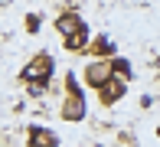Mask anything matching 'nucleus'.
<instances>
[{"mask_svg":"<svg viewBox=\"0 0 160 147\" xmlns=\"http://www.w3.org/2000/svg\"><path fill=\"white\" fill-rule=\"evenodd\" d=\"M108 79H114V72H111V59H95V62L85 69V85H92V88H101Z\"/></svg>","mask_w":160,"mask_h":147,"instance_id":"obj_3","label":"nucleus"},{"mask_svg":"<svg viewBox=\"0 0 160 147\" xmlns=\"http://www.w3.org/2000/svg\"><path fill=\"white\" fill-rule=\"evenodd\" d=\"M124 95H128V82H124V79H118V75L108 79V82L98 88V101H101V105H118Z\"/></svg>","mask_w":160,"mask_h":147,"instance_id":"obj_4","label":"nucleus"},{"mask_svg":"<svg viewBox=\"0 0 160 147\" xmlns=\"http://www.w3.org/2000/svg\"><path fill=\"white\" fill-rule=\"evenodd\" d=\"M26 29H30V33H36V29H39V17H36V13H30V17H26Z\"/></svg>","mask_w":160,"mask_h":147,"instance_id":"obj_9","label":"nucleus"},{"mask_svg":"<svg viewBox=\"0 0 160 147\" xmlns=\"http://www.w3.org/2000/svg\"><path fill=\"white\" fill-rule=\"evenodd\" d=\"M59 114H62V121H85V114H88L85 92L82 95H65V101L59 105Z\"/></svg>","mask_w":160,"mask_h":147,"instance_id":"obj_2","label":"nucleus"},{"mask_svg":"<svg viewBox=\"0 0 160 147\" xmlns=\"http://www.w3.org/2000/svg\"><path fill=\"white\" fill-rule=\"evenodd\" d=\"M111 72H114L118 79H124V82H128V79H131V72H134V69H131V62H128V59L114 56V59H111Z\"/></svg>","mask_w":160,"mask_h":147,"instance_id":"obj_8","label":"nucleus"},{"mask_svg":"<svg viewBox=\"0 0 160 147\" xmlns=\"http://www.w3.org/2000/svg\"><path fill=\"white\" fill-rule=\"evenodd\" d=\"M26 144H30V147H59V134H56L52 128L33 124L30 134H26Z\"/></svg>","mask_w":160,"mask_h":147,"instance_id":"obj_6","label":"nucleus"},{"mask_svg":"<svg viewBox=\"0 0 160 147\" xmlns=\"http://www.w3.org/2000/svg\"><path fill=\"white\" fill-rule=\"evenodd\" d=\"M157 134H160V128H157Z\"/></svg>","mask_w":160,"mask_h":147,"instance_id":"obj_10","label":"nucleus"},{"mask_svg":"<svg viewBox=\"0 0 160 147\" xmlns=\"http://www.w3.org/2000/svg\"><path fill=\"white\" fill-rule=\"evenodd\" d=\"M56 29H59V36L62 39H72V36H78V33H85V20L78 17V13H59L56 17Z\"/></svg>","mask_w":160,"mask_h":147,"instance_id":"obj_5","label":"nucleus"},{"mask_svg":"<svg viewBox=\"0 0 160 147\" xmlns=\"http://www.w3.org/2000/svg\"><path fill=\"white\" fill-rule=\"evenodd\" d=\"M52 56H36L33 62L23 65V72H20V79H23L26 85H46L49 75H52Z\"/></svg>","mask_w":160,"mask_h":147,"instance_id":"obj_1","label":"nucleus"},{"mask_svg":"<svg viewBox=\"0 0 160 147\" xmlns=\"http://www.w3.org/2000/svg\"><path fill=\"white\" fill-rule=\"evenodd\" d=\"M114 39L111 36H95V39L88 43V53L95 56V59H114Z\"/></svg>","mask_w":160,"mask_h":147,"instance_id":"obj_7","label":"nucleus"}]
</instances>
